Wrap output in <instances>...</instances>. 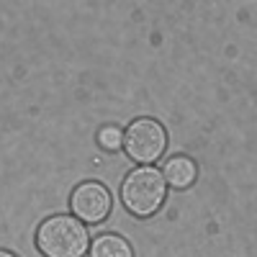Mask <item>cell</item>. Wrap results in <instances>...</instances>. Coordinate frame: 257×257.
Listing matches in <instances>:
<instances>
[{
  "label": "cell",
  "mask_w": 257,
  "mask_h": 257,
  "mask_svg": "<svg viewBox=\"0 0 257 257\" xmlns=\"http://www.w3.org/2000/svg\"><path fill=\"white\" fill-rule=\"evenodd\" d=\"M36 244L47 257H82L90 249V234L75 216H49L39 226Z\"/></svg>",
  "instance_id": "cell-1"
},
{
  "label": "cell",
  "mask_w": 257,
  "mask_h": 257,
  "mask_svg": "<svg viewBox=\"0 0 257 257\" xmlns=\"http://www.w3.org/2000/svg\"><path fill=\"white\" fill-rule=\"evenodd\" d=\"M165 196H167V183L162 178V170L149 165H142L139 170L128 173L121 185V203L134 216H152L162 206Z\"/></svg>",
  "instance_id": "cell-2"
},
{
  "label": "cell",
  "mask_w": 257,
  "mask_h": 257,
  "mask_svg": "<svg viewBox=\"0 0 257 257\" xmlns=\"http://www.w3.org/2000/svg\"><path fill=\"white\" fill-rule=\"evenodd\" d=\"M123 147H126V155L132 157L134 162L152 165L155 160H160L165 155L167 134H165L162 123H157L152 118H137L132 126L126 128Z\"/></svg>",
  "instance_id": "cell-3"
},
{
  "label": "cell",
  "mask_w": 257,
  "mask_h": 257,
  "mask_svg": "<svg viewBox=\"0 0 257 257\" xmlns=\"http://www.w3.org/2000/svg\"><path fill=\"white\" fill-rule=\"evenodd\" d=\"M70 206L75 211V219L95 224L105 219V213L111 211V196L100 183H82L75 188Z\"/></svg>",
  "instance_id": "cell-4"
},
{
  "label": "cell",
  "mask_w": 257,
  "mask_h": 257,
  "mask_svg": "<svg viewBox=\"0 0 257 257\" xmlns=\"http://www.w3.org/2000/svg\"><path fill=\"white\" fill-rule=\"evenodd\" d=\"M196 165H193V160L188 157H173V160H167L165 170H162V178L167 185H173V188H188L193 180H196Z\"/></svg>",
  "instance_id": "cell-5"
},
{
  "label": "cell",
  "mask_w": 257,
  "mask_h": 257,
  "mask_svg": "<svg viewBox=\"0 0 257 257\" xmlns=\"http://www.w3.org/2000/svg\"><path fill=\"white\" fill-rule=\"evenodd\" d=\"M90 257H134L132 247L123 237L116 234H100V237L90 244Z\"/></svg>",
  "instance_id": "cell-6"
},
{
  "label": "cell",
  "mask_w": 257,
  "mask_h": 257,
  "mask_svg": "<svg viewBox=\"0 0 257 257\" xmlns=\"http://www.w3.org/2000/svg\"><path fill=\"white\" fill-rule=\"evenodd\" d=\"M98 142H100L103 149H118L123 144V132L116 128V126H105L103 132L98 134Z\"/></svg>",
  "instance_id": "cell-7"
},
{
  "label": "cell",
  "mask_w": 257,
  "mask_h": 257,
  "mask_svg": "<svg viewBox=\"0 0 257 257\" xmlns=\"http://www.w3.org/2000/svg\"><path fill=\"white\" fill-rule=\"evenodd\" d=\"M0 257H16V254H11V252H6V249H0Z\"/></svg>",
  "instance_id": "cell-8"
}]
</instances>
